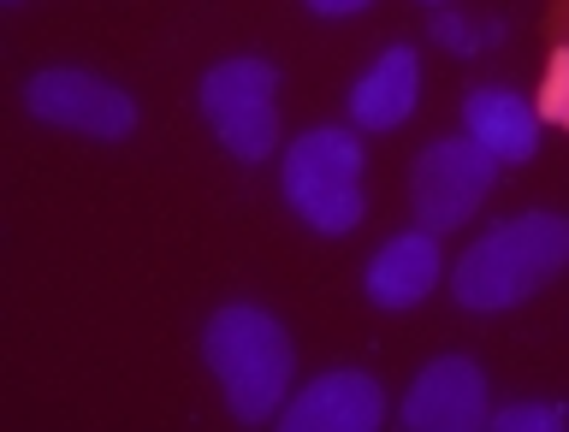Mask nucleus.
I'll return each mask as SVG.
<instances>
[{
	"instance_id": "9d476101",
	"label": "nucleus",
	"mask_w": 569,
	"mask_h": 432,
	"mask_svg": "<svg viewBox=\"0 0 569 432\" xmlns=\"http://www.w3.org/2000/svg\"><path fill=\"white\" fill-rule=\"evenodd\" d=\"M462 131L487 149L498 167H528L540 154V107L510 83H475L462 96Z\"/></svg>"
},
{
	"instance_id": "ddd939ff",
	"label": "nucleus",
	"mask_w": 569,
	"mask_h": 432,
	"mask_svg": "<svg viewBox=\"0 0 569 432\" xmlns=\"http://www.w3.org/2000/svg\"><path fill=\"white\" fill-rule=\"evenodd\" d=\"M487 36H492V30H480L475 18H462V12H451V7L433 12V42L451 48V53H480V42H487Z\"/></svg>"
},
{
	"instance_id": "423d86ee",
	"label": "nucleus",
	"mask_w": 569,
	"mask_h": 432,
	"mask_svg": "<svg viewBox=\"0 0 569 432\" xmlns=\"http://www.w3.org/2000/svg\"><path fill=\"white\" fill-rule=\"evenodd\" d=\"M24 113L53 124V131H78L96 142H124L137 131V101L113 78H96L83 66H48L24 83Z\"/></svg>"
},
{
	"instance_id": "4468645a",
	"label": "nucleus",
	"mask_w": 569,
	"mask_h": 432,
	"mask_svg": "<svg viewBox=\"0 0 569 432\" xmlns=\"http://www.w3.org/2000/svg\"><path fill=\"white\" fill-rule=\"evenodd\" d=\"M540 119H551V124H563V131H569V48H558V53H551V66H546Z\"/></svg>"
},
{
	"instance_id": "7ed1b4c3",
	"label": "nucleus",
	"mask_w": 569,
	"mask_h": 432,
	"mask_svg": "<svg viewBox=\"0 0 569 432\" xmlns=\"http://www.w3.org/2000/svg\"><path fill=\"white\" fill-rule=\"evenodd\" d=\"M279 195L320 238H345L362 225L368 195H362V142L345 124H309L284 142Z\"/></svg>"
},
{
	"instance_id": "f257e3e1",
	"label": "nucleus",
	"mask_w": 569,
	"mask_h": 432,
	"mask_svg": "<svg viewBox=\"0 0 569 432\" xmlns=\"http://www.w3.org/2000/svg\"><path fill=\"white\" fill-rule=\"evenodd\" d=\"M569 267V220L546 208L510 213L487 225L451 267V297L469 314H505L522 309Z\"/></svg>"
},
{
	"instance_id": "1a4fd4ad",
	"label": "nucleus",
	"mask_w": 569,
	"mask_h": 432,
	"mask_svg": "<svg viewBox=\"0 0 569 432\" xmlns=\"http://www.w3.org/2000/svg\"><path fill=\"white\" fill-rule=\"evenodd\" d=\"M439 279H445V255H439V231H398V238H386L380 243V255L368 261V273H362V291L373 309H391V314H403V309H416V302H427L439 291Z\"/></svg>"
},
{
	"instance_id": "6e6552de",
	"label": "nucleus",
	"mask_w": 569,
	"mask_h": 432,
	"mask_svg": "<svg viewBox=\"0 0 569 432\" xmlns=\"http://www.w3.org/2000/svg\"><path fill=\"white\" fill-rule=\"evenodd\" d=\"M386 391L362 368H327L309 385H297L279 409L284 432H380Z\"/></svg>"
},
{
	"instance_id": "20e7f679",
	"label": "nucleus",
	"mask_w": 569,
	"mask_h": 432,
	"mask_svg": "<svg viewBox=\"0 0 569 432\" xmlns=\"http://www.w3.org/2000/svg\"><path fill=\"white\" fill-rule=\"evenodd\" d=\"M196 107L226 142L231 160L261 167L279 149V66L256 60V53H231V60L208 66L196 83Z\"/></svg>"
},
{
	"instance_id": "dca6fc26",
	"label": "nucleus",
	"mask_w": 569,
	"mask_h": 432,
	"mask_svg": "<svg viewBox=\"0 0 569 432\" xmlns=\"http://www.w3.org/2000/svg\"><path fill=\"white\" fill-rule=\"evenodd\" d=\"M427 7H445V0H427Z\"/></svg>"
},
{
	"instance_id": "f03ea898",
	"label": "nucleus",
	"mask_w": 569,
	"mask_h": 432,
	"mask_svg": "<svg viewBox=\"0 0 569 432\" xmlns=\"http://www.w3.org/2000/svg\"><path fill=\"white\" fill-rule=\"evenodd\" d=\"M202 362H208L213 380H220V398L243 426L279 421V409L297 385L291 332H284L267 309H256V302H226V309L208 320L202 326Z\"/></svg>"
},
{
	"instance_id": "2eb2a0df",
	"label": "nucleus",
	"mask_w": 569,
	"mask_h": 432,
	"mask_svg": "<svg viewBox=\"0 0 569 432\" xmlns=\"http://www.w3.org/2000/svg\"><path fill=\"white\" fill-rule=\"evenodd\" d=\"M315 18H356V12H368L373 0H302Z\"/></svg>"
},
{
	"instance_id": "0eeeda50",
	"label": "nucleus",
	"mask_w": 569,
	"mask_h": 432,
	"mask_svg": "<svg viewBox=\"0 0 569 432\" xmlns=\"http://www.w3.org/2000/svg\"><path fill=\"white\" fill-rule=\"evenodd\" d=\"M487 415H492V385L475 355H433L398 403V421L409 432H480Z\"/></svg>"
},
{
	"instance_id": "39448f33",
	"label": "nucleus",
	"mask_w": 569,
	"mask_h": 432,
	"mask_svg": "<svg viewBox=\"0 0 569 432\" xmlns=\"http://www.w3.org/2000/svg\"><path fill=\"white\" fill-rule=\"evenodd\" d=\"M498 184V160L480 149V142L462 131V137H439L427 142L416 154V167H409V208H416V220L427 231H457L469 225L480 202L492 195Z\"/></svg>"
},
{
	"instance_id": "9b49d317",
	"label": "nucleus",
	"mask_w": 569,
	"mask_h": 432,
	"mask_svg": "<svg viewBox=\"0 0 569 432\" xmlns=\"http://www.w3.org/2000/svg\"><path fill=\"white\" fill-rule=\"evenodd\" d=\"M421 101V53L409 42H391L373 53V66L350 83V124L356 131H398Z\"/></svg>"
},
{
	"instance_id": "f8f14e48",
	"label": "nucleus",
	"mask_w": 569,
	"mask_h": 432,
	"mask_svg": "<svg viewBox=\"0 0 569 432\" xmlns=\"http://www.w3.org/2000/svg\"><path fill=\"white\" fill-rule=\"evenodd\" d=\"M492 432H563L569 426V403H505L487 415Z\"/></svg>"
}]
</instances>
